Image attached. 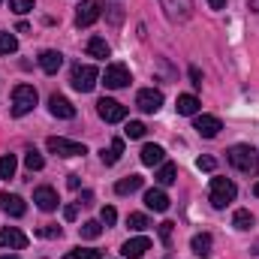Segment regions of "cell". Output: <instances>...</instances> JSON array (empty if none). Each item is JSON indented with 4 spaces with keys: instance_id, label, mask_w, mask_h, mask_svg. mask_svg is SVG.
<instances>
[{
    "instance_id": "cell-5",
    "label": "cell",
    "mask_w": 259,
    "mask_h": 259,
    "mask_svg": "<svg viewBox=\"0 0 259 259\" xmlns=\"http://www.w3.org/2000/svg\"><path fill=\"white\" fill-rule=\"evenodd\" d=\"M46 148L52 154H58V157H84L88 154V148L81 142H72V139H64V136H52L46 142Z\"/></svg>"
},
{
    "instance_id": "cell-11",
    "label": "cell",
    "mask_w": 259,
    "mask_h": 259,
    "mask_svg": "<svg viewBox=\"0 0 259 259\" xmlns=\"http://www.w3.org/2000/svg\"><path fill=\"white\" fill-rule=\"evenodd\" d=\"M0 247H9V250H24L27 247V235L15 226L9 229H0Z\"/></svg>"
},
{
    "instance_id": "cell-30",
    "label": "cell",
    "mask_w": 259,
    "mask_h": 259,
    "mask_svg": "<svg viewBox=\"0 0 259 259\" xmlns=\"http://www.w3.org/2000/svg\"><path fill=\"white\" fill-rule=\"evenodd\" d=\"M24 166H27L30 172H39V169L46 166V160H42L39 151H27V154H24Z\"/></svg>"
},
{
    "instance_id": "cell-45",
    "label": "cell",
    "mask_w": 259,
    "mask_h": 259,
    "mask_svg": "<svg viewBox=\"0 0 259 259\" xmlns=\"http://www.w3.org/2000/svg\"><path fill=\"white\" fill-rule=\"evenodd\" d=\"M253 196H259V181H256V184H253Z\"/></svg>"
},
{
    "instance_id": "cell-2",
    "label": "cell",
    "mask_w": 259,
    "mask_h": 259,
    "mask_svg": "<svg viewBox=\"0 0 259 259\" xmlns=\"http://www.w3.org/2000/svg\"><path fill=\"white\" fill-rule=\"evenodd\" d=\"M36 88L33 84H15L12 88V115L15 118H24L27 112L36 109Z\"/></svg>"
},
{
    "instance_id": "cell-18",
    "label": "cell",
    "mask_w": 259,
    "mask_h": 259,
    "mask_svg": "<svg viewBox=\"0 0 259 259\" xmlns=\"http://www.w3.org/2000/svg\"><path fill=\"white\" fill-rule=\"evenodd\" d=\"M145 205H148L151 211L163 214V211H169V196L163 193L160 187H154V190H148V193H145Z\"/></svg>"
},
{
    "instance_id": "cell-43",
    "label": "cell",
    "mask_w": 259,
    "mask_h": 259,
    "mask_svg": "<svg viewBox=\"0 0 259 259\" xmlns=\"http://www.w3.org/2000/svg\"><path fill=\"white\" fill-rule=\"evenodd\" d=\"M208 6H211V9H223V6H226V0H208Z\"/></svg>"
},
{
    "instance_id": "cell-21",
    "label": "cell",
    "mask_w": 259,
    "mask_h": 259,
    "mask_svg": "<svg viewBox=\"0 0 259 259\" xmlns=\"http://www.w3.org/2000/svg\"><path fill=\"white\" fill-rule=\"evenodd\" d=\"M190 247H193L196 256H211V247H214V241H211V235L208 232H199V235H193V241H190Z\"/></svg>"
},
{
    "instance_id": "cell-10",
    "label": "cell",
    "mask_w": 259,
    "mask_h": 259,
    "mask_svg": "<svg viewBox=\"0 0 259 259\" xmlns=\"http://www.w3.org/2000/svg\"><path fill=\"white\" fill-rule=\"evenodd\" d=\"M103 81H106V88L118 91V88H127L130 81H133V75H130V69H127L124 64H109V66H106V75H103Z\"/></svg>"
},
{
    "instance_id": "cell-46",
    "label": "cell",
    "mask_w": 259,
    "mask_h": 259,
    "mask_svg": "<svg viewBox=\"0 0 259 259\" xmlns=\"http://www.w3.org/2000/svg\"><path fill=\"white\" fill-rule=\"evenodd\" d=\"M0 259H18V256H0Z\"/></svg>"
},
{
    "instance_id": "cell-6",
    "label": "cell",
    "mask_w": 259,
    "mask_h": 259,
    "mask_svg": "<svg viewBox=\"0 0 259 259\" xmlns=\"http://www.w3.org/2000/svg\"><path fill=\"white\" fill-rule=\"evenodd\" d=\"M97 115H100L106 124H118V121L127 118V106H121V103L112 100V97H103V100L97 103Z\"/></svg>"
},
{
    "instance_id": "cell-36",
    "label": "cell",
    "mask_w": 259,
    "mask_h": 259,
    "mask_svg": "<svg viewBox=\"0 0 259 259\" xmlns=\"http://www.w3.org/2000/svg\"><path fill=\"white\" fill-rule=\"evenodd\" d=\"M196 166H199L202 172H214V169H217V160H214V157H199Z\"/></svg>"
},
{
    "instance_id": "cell-3",
    "label": "cell",
    "mask_w": 259,
    "mask_h": 259,
    "mask_svg": "<svg viewBox=\"0 0 259 259\" xmlns=\"http://www.w3.org/2000/svg\"><path fill=\"white\" fill-rule=\"evenodd\" d=\"M97 78H100V72H97V66L91 64H78L72 69V75H69V84L78 91V94H91L94 88H97Z\"/></svg>"
},
{
    "instance_id": "cell-26",
    "label": "cell",
    "mask_w": 259,
    "mask_h": 259,
    "mask_svg": "<svg viewBox=\"0 0 259 259\" xmlns=\"http://www.w3.org/2000/svg\"><path fill=\"white\" fill-rule=\"evenodd\" d=\"M232 226H235V229H241V232H247V229L253 226V214H250L247 208H238V211L232 214Z\"/></svg>"
},
{
    "instance_id": "cell-14",
    "label": "cell",
    "mask_w": 259,
    "mask_h": 259,
    "mask_svg": "<svg viewBox=\"0 0 259 259\" xmlns=\"http://www.w3.org/2000/svg\"><path fill=\"white\" fill-rule=\"evenodd\" d=\"M49 112H52L55 118H64V121H72V118H75V106H72L66 97H61V94H55V97L49 100Z\"/></svg>"
},
{
    "instance_id": "cell-13",
    "label": "cell",
    "mask_w": 259,
    "mask_h": 259,
    "mask_svg": "<svg viewBox=\"0 0 259 259\" xmlns=\"http://www.w3.org/2000/svg\"><path fill=\"white\" fill-rule=\"evenodd\" d=\"M0 211H3V214H9V217H24L27 205H24V199H21V196L0 193Z\"/></svg>"
},
{
    "instance_id": "cell-15",
    "label": "cell",
    "mask_w": 259,
    "mask_h": 259,
    "mask_svg": "<svg viewBox=\"0 0 259 259\" xmlns=\"http://www.w3.org/2000/svg\"><path fill=\"white\" fill-rule=\"evenodd\" d=\"M148 250H151V241H148L145 235H139V238H130V241H124V247H121L124 259H142Z\"/></svg>"
},
{
    "instance_id": "cell-22",
    "label": "cell",
    "mask_w": 259,
    "mask_h": 259,
    "mask_svg": "<svg viewBox=\"0 0 259 259\" xmlns=\"http://www.w3.org/2000/svg\"><path fill=\"white\" fill-rule=\"evenodd\" d=\"M88 55H91V58H103V61H106V58L112 55V49H109V42H106L103 36H91V39H88Z\"/></svg>"
},
{
    "instance_id": "cell-4",
    "label": "cell",
    "mask_w": 259,
    "mask_h": 259,
    "mask_svg": "<svg viewBox=\"0 0 259 259\" xmlns=\"http://www.w3.org/2000/svg\"><path fill=\"white\" fill-rule=\"evenodd\" d=\"M235 196H238V187L229 178H211V205L214 208H226Z\"/></svg>"
},
{
    "instance_id": "cell-25",
    "label": "cell",
    "mask_w": 259,
    "mask_h": 259,
    "mask_svg": "<svg viewBox=\"0 0 259 259\" xmlns=\"http://www.w3.org/2000/svg\"><path fill=\"white\" fill-rule=\"evenodd\" d=\"M139 187H142V175H127V178H121V181L115 184V193L127 196V193H136Z\"/></svg>"
},
{
    "instance_id": "cell-37",
    "label": "cell",
    "mask_w": 259,
    "mask_h": 259,
    "mask_svg": "<svg viewBox=\"0 0 259 259\" xmlns=\"http://www.w3.org/2000/svg\"><path fill=\"white\" fill-rule=\"evenodd\" d=\"M61 232H64L61 226H42V229H39L42 238H61Z\"/></svg>"
},
{
    "instance_id": "cell-19",
    "label": "cell",
    "mask_w": 259,
    "mask_h": 259,
    "mask_svg": "<svg viewBox=\"0 0 259 259\" xmlns=\"http://www.w3.org/2000/svg\"><path fill=\"white\" fill-rule=\"evenodd\" d=\"M139 157H142V163H145V166H160V163L166 160V151H163L160 145H145Z\"/></svg>"
},
{
    "instance_id": "cell-31",
    "label": "cell",
    "mask_w": 259,
    "mask_h": 259,
    "mask_svg": "<svg viewBox=\"0 0 259 259\" xmlns=\"http://www.w3.org/2000/svg\"><path fill=\"white\" fill-rule=\"evenodd\" d=\"M64 259H103L100 250H91V247H75V250H69Z\"/></svg>"
},
{
    "instance_id": "cell-38",
    "label": "cell",
    "mask_w": 259,
    "mask_h": 259,
    "mask_svg": "<svg viewBox=\"0 0 259 259\" xmlns=\"http://www.w3.org/2000/svg\"><path fill=\"white\" fill-rule=\"evenodd\" d=\"M172 226H175V223H160V238H163L166 244L172 241Z\"/></svg>"
},
{
    "instance_id": "cell-16",
    "label": "cell",
    "mask_w": 259,
    "mask_h": 259,
    "mask_svg": "<svg viewBox=\"0 0 259 259\" xmlns=\"http://www.w3.org/2000/svg\"><path fill=\"white\" fill-rule=\"evenodd\" d=\"M33 202H36V208L39 211H55L61 202H58V193L52 190V187H36L33 190Z\"/></svg>"
},
{
    "instance_id": "cell-23",
    "label": "cell",
    "mask_w": 259,
    "mask_h": 259,
    "mask_svg": "<svg viewBox=\"0 0 259 259\" xmlns=\"http://www.w3.org/2000/svg\"><path fill=\"white\" fill-rule=\"evenodd\" d=\"M154 178H157V184H160V187H169V184H175V178H178V169H175V163H160V172H157Z\"/></svg>"
},
{
    "instance_id": "cell-9",
    "label": "cell",
    "mask_w": 259,
    "mask_h": 259,
    "mask_svg": "<svg viewBox=\"0 0 259 259\" xmlns=\"http://www.w3.org/2000/svg\"><path fill=\"white\" fill-rule=\"evenodd\" d=\"M169 21H187L193 15V0H160Z\"/></svg>"
},
{
    "instance_id": "cell-33",
    "label": "cell",
    "mask_w": 259,
    "mask_h": 259,
    "mask_svg": "<svg viewBox=\"0 0 259 259\" xmlns=\"http://www.w3.org/2000/svg\"><path fill=\"white\" fill-rule=\"evenodd\" d=\"M124 133H127V139H142V136L148 133V127H145L142 121H130V124H127V130H124Z\"/></svg>"
},
{
    "instance_id": "cell-20",
    "label": "cell",
    "mask_w": 259,
    "mask_h": 259,
    "mask_svg": "<svg viewBox=\"0 0 259 259\" xmlns=\"http://www.w3.org/2000/svg\"><path fill=\"white\" fill-rule=\"evenodd\" d=\"M121 154H124V139H112V145H109V148H103V154H100V157H103V163H106V166H115V163L121 160Z\"/></svg>"
},
{
    "instance_id": "cell-39",
    "label": "cell",
    "mask_w": 259,
    "mask_h": 259,
    "mask_svg": "<svg viewBox=\"0 0 259 259\" xmlns=\"http://www.w3.org/2000/svg\"><path fill=\"white\" fill-rule=\"evenodd\" d=\"M190 78H193V88H202V72L196 66H190Z\"/></svg>"
},
{
    "instance_id": "cell-44",
    "label": "cell",
    "mask_w": 259,
    "mask_h": 259,
    "mask_svg": "<svg viewBox=\"0 0 259 259\" xmlns=\"http://www.w3.org/2000/svg\"><path fill=\"white\" fill-rule=\"evenodd\" d=\"M250 9H253V12H259V0H250Z\"/></svg>"
},
{
    "instance_id": "cell-24",
    "label": "cell",
    "mask_w": 259,
    "mask_h": 259,
    "mask_svg": "<svg viewBox=\"0 0 259 259\" xmlns=\"http://www.w3.org/2000/svg\"><path fill=\"white\" fill-rule=\"evenodd\" d=\"M175 109H178V115H187V118H190V115L199 112V100H196L193 94H181L178 103H175Z\"/></svg>"
},
{
    "instance_id": "cell-27",
    "label": "cell",
    "mask_w": 259,
    "mask_h": 259,
    "mask_svg": "<svg viewBox=\"0 0 259 259\" xmlns=\"http://www.w3.org/2000/svg\"><path fill=\"white\" fill-rule=\"evenodd\" d=\"M15 169H18V163H15V157L12 154H0V178H15Z\"/></svg>"
},
{
    "instance_id": "cell-17",
    "label": "cell",
    "mask_w": 259,
    "mask_h": 259,
    "mask_svg": "<svg viewBox=\"0 0 259 259\" xmlns=\"http://www.w3.org/2000/svg\"><path fill=\"white\" fill-rule=\"evenodd\" d=\"M64 64V55L61 52H55V49H46L42 55H39V66H42V72H49V75H55L58 69Z\"/></svg>"
},
{
    "instance_id": "cell-12",
    "label": "cell",
    "mask_w": 259,
    "mask_h": 259,
    "mask_svg": "<svg viewBox=\"0 0 259 259\" xmlns=\"http://www.w3.org/2000/svg\"><path fill=\"white\" fill-rule=\"evenodd\" d=\"M193 127L202 139H214V136L223 130V124H220V118H214V115H199L193 121Z\"/></svg>"
},
{
    "instance_id": "cell-40",
    "label": "cell",
    "mask_w": 259,
    "mask_h": 259,
    "mask_svg": "<svg viewBox=\"0 0 259 259\" xmlns=\"http://www.w3.org/2000/svg\"><path fill=\"white\" fill-rule=\"evenodd\" d=\"M75 214H78V205H66V208H64V217H66V220H75Z\"/></svg>"
},
{
    "instance_id": "cell-29",
    "label": "cell",
    "mask_w": 259,
    "mask_h": 259,
    "mask_svg": "<svg viewBox=\"0 0 259 259\" xmlns=\"http://www.w3.org/2000/svg\"><path fill=\"white\" fill-rule=\"evenodd\" d=\"M78 232H81V238H91V241H94V238L103 235V223H100V220H88V223L78 226Z\"/></svg>"
},
{
    "instance_id": "cell-32",
    "label": "cell",
    "mask_w": 259,
    "mask_h": 259,
    "mask_svg": "<svg viewBox=\"0 0 259 259\" xmlns=\"http://www.w3.org/2000/svg\"><path fill=\"white\" fill-rule=\"evenodd\" d=\"M127 226L133 229V232H145L151 223H148V217H145V214H130V217H127Z\"/></svg>"
},
{
    "instance_id": "cell-1",
    "label": "cell",
    "mask_w": 259,
    "mask_h": 259,
    "mask_svg": "<svg viewBox=\"0 0 259 259\" xmlns=\"http://www.w3.org/2000/svg\"><path fill=\"white\" fill-rule=\"evenodd\" d=\"M226 157H229L232 169H238L244 175H256L259 172V151L253 145H232Z\"/></svg>"
},
{
    "instance_id": "cell-28",
    "label": "cell",
    "mask_w": 259,
    "mask_h": 259,
    "mask_svg": "<svg viewBox=\"0 0 259 259\" xmlns=\"http://www.w3.org/2000/svg\"><path fill=\"white\" fill-rule=\"evenodd\" d=\"M12 52H18V39H15V33L3 30V33H0V58H6V55H12Z\"/></svg>"
},
{
    "instance_id": "cell-34",
    "label": "cell",
    "mask_w": 259,
    "mask_h": 259,
    "mask_svg": "<svg viewBox=\"0 0 259 259\" xmlns=\"http://www.w3.org/2000/svg\"><path fill=\"white\" fill-rule=\"evenodd\" d=\"M9 9H12V12H18V15H24V12H30V9H33V0H9Z\"/></svg>"
},
{
    "instance_id": "cell-41",
    "label": "cell",
    "mask_w": 259,
    "mask_h": 259,
    "mask_svg": "<svg viewBox=\"0 0 259 259\" xmlns=\"http://www.w3.org/2000/svg\"><path fill=\"white\" fill-rule=\"evenodd\" d=\"M66 184H69V190H78V187H81V178H78V175H69Z\"/></svg>"
},
{
    "instance_id": "cell-7",
    "label": "cell",
    "mask_w": 259,
    "mask_h": 259,
    "mask_svg": "<svg viewBox=\"0 0 259 259\" xmlns=\"http://www.w3.org/2000/svg\"><path fill=\"white\" fill-rule=\"evenodd\" d=\"M103 15V0H81L75 9V27H91Z\"/></svg>"
},
{
    "instance_id": "cell-35",
    "label": "cell",
    "mask_w": 259,
    "mask_h": 259,
    "mask_svg": "<svg viewBox=\"0 0 259 259\" xmlns=\"http://www.w3.org/2000/svg\"><path fill=\"white\" fill-rule=\"evenodd\" d=\"M100 220H103L106 226H115V220H118V211H115L112 205H106V208L100 211Z\"/></svg>"
},
{
    "instance_id": "cell-8",
    "label": "cell",
    "mask_w": 259,
    "mask_h": 259,
    "mask_svg": "<svg viewBox=\"0 0 259 259\" xmlns=\"http://www.w3.org/2000/svg\"><path fill=\"white\" fill-rule=\"evenodd\" d=\"M160 106H163V94H160V91L145 88V91H139V94H136V109H139V112L154 115V112H160Z\"/></svg>"
},
{
    "instance_id": "cell-42",
    "label": "cell",
    "mask_w": 259,
    "mask_h": 259,
    "mask_svg": "<svg viewBox=\"0 0 259 259\" xmlns=\"http://www.w3.org/2000/svg\"><path fill=\"white\" fill-rule=\"evenodd\" d=\"M78 205H94V193H91V190H84L81 199H78Z\"/></svg>"
},
{
    "instance_id": "cell-47",
    "label": "cell",
    "mask_w": 259,
    "mask_h": 259,
    "mask_svg": "<svg viewBox=\"0 0 259 259\" xmlns=\"http://www.w3.org/2000/svg\"><path fill=\"white\" fill-rule=\"evenodd\" d=\"M253 253H259V244H256V247H253Z\"/></svg>"
}]
</instances>
